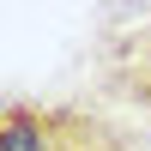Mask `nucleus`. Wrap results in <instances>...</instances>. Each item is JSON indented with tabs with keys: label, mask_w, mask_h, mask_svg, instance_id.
Returning a JSON list of instances; mask_svg holds the SVG:
<instances>
[{
	"label": "nucleus",
	"mask_w": 151,
	"mask_h": 151,
	"mask_svg": "<svg viewBox=\"0 0 151 151\" xmlns=\"http://www.w3.org/2000/svg\"><path fill=\"white\" fill-rule=\"evenodd\" d=\"M0 151H145V133L103 103H0Z\"/></svg>",
	"instance_id": "obj_1"
},
{
	"label": "nucleus",
	"mask_w": 151,
	"mask_h": 151,
	"mask_svg": "<svg viewBox=\"0 0 151 151\" xmlns=\"http://www.w3.org/2000/svg\"><path fill=\"white\" fill-rule=\"evenodd\" d=\"M91 79L151 127V0H109L91 24Z\"/></svg>",
	"instance_id": "obj_2"
}]
</instances>
